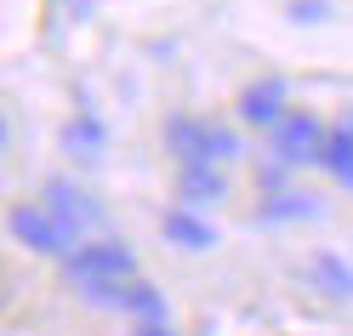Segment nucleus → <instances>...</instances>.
<instances>
[{"label":"nucleus","instance_id":"f257e3e1","mask_svg":"<svg viewBox=\"0 0 353 336\" xmlns=\"http://www.w3.org/2000/svg\"><path fill=\"white\" fill-rule=\"evenodd\" d=\"M63 228H69L80 245H92V239H108V211L92 199V188H80V183H69V177H52L46 183V199H40Z\"/></svg>","mask_w":353,"mask_h":336},{"label":"nucleus","instance_id":"f03ea898","mask_svg":"<svg viewBox=\"0 0 353 336\" xmlns=\"http://www.w3.org/2000/svg\"><path fill=\"white\" fill-rule=\"evenodd\" d=\"M12 234L23 239L29 251H40V257H63V262H69V257L80 251V239L63 228L46 206H17V211H12Z\"/></svg>","mask_w":353,"mask_h":336},{"label":"nucleus","instance_id":"7ed1b4c3","mask_svg":"<svg viewBox=\"0 0 353 336\" xmlns=\"http://www.w3.org/2000/svg\"><path fill=\"white\" fill-rule=\"evenodd\" d=\"M165 137H171L176 154H183V166H211V160H228V154L239 148L228 131H216V126H205V120H188V115H176V120L165 126Z\"/></svg>","mask_w":353,"mask_h":336},{"label":"nucleus","instance_id":"20e7f679","mask_svg":"<svg viewBox=\"0 0 353 336\" xmlns=\"http://www.w3.org/2000/svg\"><path fill=\"white\" fill-rule=\"evenodd\" d=\"M325 137L330 131L314 120V115H285L274 126V154L285 166H307V160H325Z\"/></svg>","mask_w":353,"mask_h":336},{"label":"nucleus","instance_id":"39448f33","mask_svg":"<svg viewBox=\"0 0 353 336\" xmlns=\"http://www.w3.org/2000/svg\"><path fill=\"white\" fill-rule=\"evenodd\" d=\"M63 154H69L74 166H103L108 154V126L97 115H74L69 126H63Z\"/></svg>","mask_w":353,"mask_h":336},{"label":"nucleus","instance_id":"423d86ee","mask_svg":"<svg viewBox=\"0 0 353 336\" xmlns=\"http://www.w3.org/2000/svg\"><path fill=\"white\" fill-rule=\"evenodd\" d=\"M307 279H314L319 297H330V302H353V262H347V257H336V251H314V257H307Z\"/></svg>","mask_w":353,"mask_h":336},{"label":"nucleus","instance_id":"0eeeda50","mask_svg":"<svg viewBox=\"0 0 353 336\" xmlns=\"http://www.w3.org/2000/svg\"><path fill=\"white\" fill-rule=\"evenodd\" d=\"M160 228H165V239L176 245V251H211V245H216V228L194 206H171Z\"/></svg>","mask_w":353,"mask_h":336},{"label":"nucleus","instance_id":"6e6552de","mask_svg":"<svg viewBox=\"0 0 353 336\" xmlns=\"http://www.w3.org/2000/svg\"><path fill=\"white\" fill-rule=\"evenodd\" d=\"M239 115H245L251 126H279L291 108H285V86L279 80H256L245 97H239Z\"/></svg>","mask_w":353,"mask_h":336},{"label":"nucleus","instance_id":"1a4fd4ad","mask_svg":"<svg viewBox=\"0 0 353 336\" xmlns=\"http://www.w3.org/2000/svg\"><path fill=\"white\" fill-rule=\"evenodd\" d=\"M183 199L188 206H216L223 199V171L216 166H183Z\"/></svg>","mask_w":353,"mask_h":336},{"label":"nucleus","instance_id":"9d476101","mask_svg":"<svg viewBox=\"0 0 353 336\" xmlns=\"http://www.w3.org/2000/svg\"><path fill=\"white\" fill-rule=\"evenodd\" d=\"M319 166H330V177H342V183L353 188V126H336L325 137V160Z\"/></svg>","mask_w":353,"mask_h":336},{"label":"nucleus","instance_id":"9b49d317","mask_svg":"<svg viewBox=\"0 0 353 336\" xmlns=\"http://www.w3.org/2000/svg\"><path fill=\"white\" fill-rule=\"evenodd\" d=\"M307 211H314V199H302L291 183H285V194L268 188V199H262V217H307Z\"/></svg>","mask_w":353,"mask_h":336},{"label":"nucleus","instance_id":"f8f14e48","mask_svg":"<svg viewBox=\"0 0 353 336\" xmlns=\"http://www.w3.org/2000/svg\"><path fill=\"white\" fill-rule=\"evenodd\" d=\"M131 336H176V330H171V325L160 319V325H137V330H131Z\"/></svg>","mask_w":353,"mask_h":336}]
</instances>
